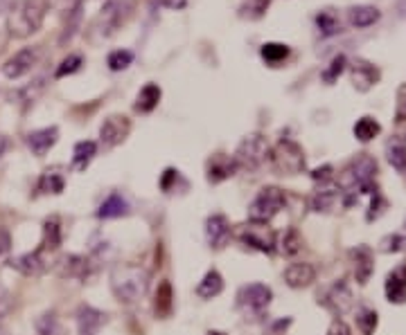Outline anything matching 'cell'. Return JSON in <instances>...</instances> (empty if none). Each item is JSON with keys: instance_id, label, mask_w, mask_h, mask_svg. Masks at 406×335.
<instances>
[{"instance_id": "cell-4", "label": "cell", "mask_w": 406, "mask_h": 335, "mask_svg": "<svg viewBox=\"0 0 406 335\" xmlns=\"http://www.w3.org/2000/svg\"><path fill=\"white\" fill-rule=\"evenodd\" d=\"M269 158H271V165L280 176H296V174H303L305 167H307V160H305V151L301 144H296L294 139H287L282 137L271 151H269Z\"/></svg>"}, {"instance_id": "cell-55", "label": "cell", "mask_w": 406, "mask_h": 335, "mask_svg": "<svg viewBox=\"0 0 406 335\" xmlns=\"http://www.w3.org/2000/svg\"><path fill=\"white\" fill-rule=\"evenodd\" d=\"M5 3H7V0H0V12L5 9Z\"/></svg>"}, {"instance_id": "cell-1", "label": "cell", "mask_w": 406, "mask_h": 335, "mask_svg": "<svg viewBox=\"0 0 406 335\" xmlns=\"http://www.w3.org/2000/svg\"><path fill=\"white\" fill-rule=\"evenodd\" d=\"M149 288V275L138 264H117L111 270V290L120 304H138Z\"/></svg>"}, {"instance_id": "cell-36", "label": "cell", "mask_w": 406, "mask_h": 335, "mask_svg": "<svg viewBox=\"0 0 406 335\" xmlns=\"http://www.w3.org/2000/svg\"><path fill=\"white\" fill-rule=\"evenodd\" d=\"M386 153H388V162L395 169L398 171L406 169V146L402 139H391L386 144Z\"/></svg>"}, {"instance_id": "cell-52", "label": "cell", "mask_w": 406, "mask_h": 335, "mask_svg": "<svg viewBox=\"0 0 406 335\" xmlns=\"http://www.w3.org/2000/svg\"><path fill=\"white\" fill-rule=\"evenodd\" d=\"M7 146H9V139L5 137V135H0V158L5 156V151H7Z\"/></svg>"}, {"instance_id": "cell-12", "label": "cell", "mask_w": 406, "mask_h": 335, "mask_svg": "<svg viewBox=\"0 0 406 335\" xmlns=\"http://www.w3.org/2000/svg\"><path fill=\"white\" fill-rule=\"evenodd\" d=\"M320 301H323V306L327 310H332L334 315H346V313L355 306V299H352V293L346 282H336L334 286H329Z\"/></svg>"}, {"instance_id": "cell-18", "label": "cell", "mask_w": 406, "mask_h": 335, "mask_svg": "<svg viewBox=\"0 0 406 335\" xmlns=\"http://www.w3.org/2000/svg\"><path fill=\"white\" fill-rule=\"evenodd\" d=\"M57 139H59V128L57 126L39 128V131H32L27 135V146L37 158H44L48 151L57 144Z\"/></svg>"}, {"instance_id": "cell-28", "label": "cell", "mask_w": 406, "mask_h": 335, "mask_svg": "<svg viewBox=\"0 0 406 335\" xmlns=\"http://www.w3.org/2000/svg\"><path fill=\"white\" fill-rule=\"evenodd\" d=\"M63 187H66V176L61 174L59 169H48L41 174L39 178V191L41 193H61Z\"/></svg>"}, {"instance_id": "cell-49", "label": "cell", "mask_w": 406, "mask_h": 335, "mask_svg": "<svg viewBox=\"0 0 406 335\" xmlns=\"http://www.w3.org/2000/svg\"><path fill=\"white\" fill-rule=\"evenodd\" d=\"M327 335H352L350 333V327L346 322H341V320H334L332 324H329V331Z\"/></svg>"}, {"instance_id": "cell-39", "label": "cell", "mask_w": 406, "mask_h": 335, "mask_svg": "<svg viewBox=\"0 0 406 335\" xmlns=\"http://www.w3.org/2000/svg\"><path fill=\"white\" fill-rule=\"evenodd\" d=\"M269 5H271V0H249V3H244L240 7V16L249 18V20H258L266 14Z\"/></svg>"}, {"instance_id": "cell-13", "label": "cell", "mask_w": 406, "mask_h": 335, "mask_svg": "<svg viewBox=\"0 0 406 335\" xmlns=\"http://www.w3.org/2000/svg\"><path fill=\"white\" fill-rule=\"evenodd\" d=\"M44 254L46 252L41 250V247H37L34 252H25V254L12 259L9 266H12L16 273H20L23 277H39V275H44L46 270H48V261H46Z\"/></svg>"}, {"instance_id": "cell-29", "label": "cell", "mask_w": 406, "mask_h": 335, "mask_svg": "<svg viewBox=\"0 0 406 335\" xmlns=\"http://www.w3.org/2000/svg\"><path fill=\"white\" fill-rule=\"evenodd\" d=\"M95 153H98V144L91 142V139L77 142V144H74V151H72V167L77 171H84L91 165V160L95 158Z\"/></svg>"}, {"instance_id": "cell-37", "label": "cell", "mask_w": 406, "mask_h": 335, "mask_svg": "<svg viewBox=\"0 0 406 335\" xmlns=\"http://www.w3.org/2000/svg\"><path fill=\"white\" fill-rule=\"evenodd\" d=\"M46 9H52V12L63 14V16H74L81 12V0H44Z\"/></svg>"}, {"instance_id": "cell-24", "label": "cell", "mask_w": 406, "mask_h": 335, "mask_svg": "<svg viewBox=\"0 0 406 335\" xmlns=\"http://www.w3.org/2000/svg\"><path fill=\"white\" fill-rule=\"evenodd\" d=\"M129 214V203L122 196V193H111L109 198H104V203L98 210V219H122V216Z\"/></svg>"}, {"instance_id": "cell-46", "label": "cell", "mask_w": 406, "mask_h": 335, "mask_svg": "<svg viewBox=\"0 0 406 335\" xmlns=\"http://www.w3.org/2000/svg\"><path fill=\"white\" fill-rule=\"evenodd\" d=\"M312 178H314L316 182H320V187H325L327 182L332 180V167L325 165V167H320V169L312 171Z\"/></svg>"}, {"instance_id": "cell-56", "label": "cell", "mask_w": 406, "mask_h": 335, "mask_svg": "<svg viewBox=\"0 0 406 335\" xmlns=\"http://www.w3.org/2000/svg\"><path fill=\"white\" fill-rule=\"evenodd\" d=\"M404 139H406V131H404Z\"/></svg>"}, {"instance_id": "cell-43", "label": "cell", "mask_w": 406, "mask_h": 335, "mask_svg": "<svg viewBox=\"0 0 406 335\" xmlns=\"http://www.w3.org/2000/svg\"><path fill=\"white\" fill-rule=\"evenodd\" d=\"M79 66H81V57H79V54H70L68 59H63V61H61V66L57 68L55 77H57V79H61V77H66V74L77 72V70H79Z\"/></svg>"}, {"instance_id": "cell-26", "label": "cell", "mask_w": 406, "mask_h": 335, "mask_svg": "<svg viewBox=\"0 0 406 335\" xmlns=\"http://www.w3.org/2000/svg\"><path fill=\"white\" fill-rule=\"evenodd\" d=\"M63 241V236H61V223L57 216H52V219H48L44 223V239H41V250L44 252H55L59 250V245Z\"/></svg>"}, {"instance_id": "cell-5", "label": "cell", "mask_w": 406, "mask_h": 335, "mask_svg": "<svg viewBox=\"0 0 406 335\" xmlns=\"http://www.w3.org/2000/svg\"><path fill=\"white\" fill-rule=\"evenodd\" d=\"M269 142H266V137L260 135V133H253V135H247L240 142L237 151H235V165H237V169L242 171H258L266 158H269Z\"/></svg>"}, {"instance_id": "cell-34", "label": "cell", "mask_w": 406, "mask_h": 335, "mask_svg": "<svg viewBox=\"0 0 406 335\" xmlns=\"http://www.w3.org/2000/svg\"><path fill=\"white\" fill-rule=\"evenodd\" d=\"M262 59L266 63H271V66H277V63H282L287 57H289V48L282 46V43H264L262 50Z\"/></svg>"}, {"instance_id": "cell-10", "label": "cell", "mask_w": 406, "mask_h": 335, "mask_svg": "<svg viewBox=\"0 0 406 335\" xmlns=\"http://www.w3.org/2000/svg\"><path fill=\"white\" fill-rule=\"evenodd\" d=\"M131 133V120L126 115H109L100 126V137L102 144L106 146H117L122 144Z\"/></svg>"}, {"instance_id": "cell-15", "label": "cell", "mask_w": 406, "mask_h": 335, "mask_svg": "<svg viewBox=\"0 0 406 335\" xmlns=\"http://www.w3.org/2000/svg\"><path fill=\"white\" fill-rule=\"evenodd\" d=\"M316 282V268L312 264H305V261H296L289 264L284 268V284L294 288V290H301L307 288Z\"/></svg>"}, {"instance_id": "cell-17", "label": "cell", "mask_w": 406, "mask_h": 335, "mask_svg": "<svg viewBox=\"0 0 406 335\" xmlns=\"http://www.w3.org/2000/svg\"><path fill=\"white\" fill-rule=\"evenodd\" d=\"M379 70L372 66V63L368 61H355L350 68V79H352V86L359 90V93H368L372 86H375L379 81Z\"/></svg>"}, {"instance_id": "cell-9", "label": "cell", "mask_w": 406, "mask_h": 335, "mask_svg": "<svg viewBox=\"0 0 406 335\" xmlns=\"http://www.w3.org/2000/svg\"><path fill=\"white\" fill-rule=\"evenodd\" d=\"M273 299V290L266 286V284H249V286H242L240 293H237V306L247 313H253V315H260L266 308H269Z\"/></svg>"}, {"instance_id": "cell-31", "label": "cell", "mask_w": 406, "mask_h": 335, "mask_svg": "<svg viewBox=\"0 0 406 335\" xmlns=\"http://www.w3.org/2000/svg\"><path fill=\"white\" fill-rule=\"evenodd\" d=\"M316 27L320 32V36H334L341 32V20L336 16L334 9H323L316 16Z\"/></svg>"}, {"instance_id": "cell-47", "label": "cell", "mask_w": 406, "mask_h": 335, "mask_svg": "<svg viewBox=\"0 0 406 335\" xmlns=\"http://www.w3.org/2000/svg\"><path fill=\"white\" fill-rule=\"evenodd\" d=\"M9 310H12V295H9L7 290L0 286V320L7 317Z\"/></svg>"}, {"instance_id": "cell-20", "label": "cell", "mask_w": 406, "mask_h": 335, "mask_svg": "<svg viewBox=\"0 0 406 335\" xmlns=\"http://www.w3.org/2000/svg\"><path fill=\"white\" fill-rule=\"evenodd\" d=\"M350 257H352V264H355V277H357V282H359L361 286H366L368 279L372 277V273H375V259H372L370 247L359 245V247H355V250L350 252Z\"/></svg>"}, {"instance_id": "cell-11", "label": "cell", "mask_w": 406, "mask_h": 335, "mask_svg": "<svg viewBox=\"0 0 406 335\" xmlns=\"http://www.w3.org/2000/svg\"><path fill=\"white\" fill-rule=\"evenodd\" d=\"M233 236L230 221L223 214H212L206 221V239L212 250H223Z\"/></svg>"}, {"instance_id": "cell-54", "label": "cell", "mask_w": 406, "mask_h": 335, "mask_svg": "<svg viewBox=\"0 0 406 335\" xmlns=\"http://www.w3.org/2000/svg\"><path fill=\"white\" fill-rule=\"evenodd\" d=\"M208 335H226V333H223V331H210Z\"/></svg>"}, {"instance_id": "cell-32", "label": "cell", "mask_w": 406, "mask_h": 335, "mask_svg": "<svg viewBox=\"0 0 406 335\" xmlns=\"http://www.w3.org/2000/svg\"><path fill=\"white\" fill-rule=\"evenodd\" d=\"M379 133H381V126L377 120H372V117H361L355 124V137L359 142H370V139L377 137Z\"/></svg>"}, {"instance_id": "cell-42", "label": "cell", "mask_w": 406, "mask_h": 335, "mask_svg": "<svg viewBox=\"0 0 406 335\" xmlns=\"http://www.w3.org/2000/svg\"><path fill=\"white\" fill-rule=\"evenodd\" d=\"M346 66H348V61H346L343 54H339V57H334L332 63H329V68L323 72V81H325V83H332V81L339 77V74L346 70Z\"/></svg>"}, {"instance_id": "cell-33", "label": "cell", "mask_w": 406, "mask_h": 335, "mask_svg": "<svg viewBox=\"0 0 406 335\" xmlns=\"http://www.w3.org/2000/svg\"><path fill=\"white\" fill-rule=\"evenodd\" d=\"M334 203H336V191L320 187L312 196V200H309V207H312L314 212H329L334 207Z\"/></svg>"}, {"instance_id": "cell-40", "label": "cell", "mask_w": 406, "mask_h": 335, "mask_svg": "<svg viewBox=\"0 0 406 335\" xmlns=\"http://www.w3.org/2000/svg\"><path fill=\"white\" fill-rule=\"evenodd\" d=\"M357 327L361 329L363 335H372L377 329V313L375 310H370V308H363L359 310V315H357Z\"/></svg>"}, {"instance_id": "cell-30", "label": "cell", "mask_w": 406, "mask_h": 335, "mask_svg": "<svg viewBox=\"0 0 406 335\" xmlns=\"http://www.w3.org/2000/svg\"><path fill=\"white\" fill-rule=\"evenodd\" d=\"M160 88L156 83H147L145 88L138 93V100H136V111L138 113H152L154 108L158 106L160 102Z\"/></svg>"}, {"instance_id": "cell-50", "label": "cell", "mask_w": 406, "mask_h": 335, "mask_svg": "<svg viewBox=\"0 0 406 335\" xmlns=\"http://www.w3.org/2000/svg\"><path fill=\"white\" fill-rule=\"evenodd\" d=\"M9 247H12V236L5 228H0V257L9 252Z\"/></svg>"}, {"instance_id": "cell-35", "label": "cell", "mask_w": 406, "mask_h": 335, "mask_svg": "<svg viewBox=\"0 0 406 335\" xmlns=\"http://www.w3.org/2000/svg\"><path fill=\"white\" fill-rule=\"evenodd\" d=\"M37 333L39 335H63V327L57 317V313H44L37 320Z\"/></svg>"}, {"instance_id": "cell-44", "label": "cell", "mask_w": 406, "mask_h": 335, "mask_svg": "<svg viewBox=\"0 0 406 335\" xmlns=\"http://www.w3.org/2000/svg\"><path fill=\"white\" fill-rule=\"evenodd\" d=\"M381 250L384 252H402V250H406V236H402V234L386 236V239L381 241Z\"/></svg>"}, {"instance_id": "cell-51", "label": "cell", "mask_w": 406, "mask_h": 335, "mask_svg": "<svg viewBox=\"0 0 406 335\" xmlns=\"http://www.w3.org/2000/svg\"><path fill=\"white\" fill-rule=\"evenodd\" d=\"M160 5L169 9H183L188 5V0H160Z\"/></svg>"}, {"instance_id": "cell-45", "label": "cell", "mask_w": 406, "mask_h": 335, "mask_svg": "<svg viewBox=\"0 0 406 335\" xmlns=\"http://www.w3.org/2000/svg\"><path fill=\"white\" fill-rule=\"evenodd\" d=\"M395 122H406V86L400 88L398 95V108H395Z\"/></svg>"}, {"instance_id": "cell-38", "label": "cell", "mask_w": 406, "mask_h": 335, "mask_svg": "<svg viewBox=\"0 0 406 335\" xmlns=\"http://www.w3.org/2000/svg\"><path fill=\"white\" fill-rule=\"evenodd\" d=\"M301 247H303V236H301V232H298L296 228H289V230L284 232L282 241H280V250H282V254L294 257V254L301 252Z\"/></svg>"}, {"instance_id": "cell-53", "label": "cell", "mask_w": 406, "mask_h": 335, "mask_svg": "<svg viewBox=\"0 0 406 335\" xmlns=\"http://www.w3.org/2000/svg\"><path fill=\"white\" fill-rule=\"evenodd\" d=\"M39 88H44V81H41V79L34 83V90H39ZM25 93H32V86H30V88H27ZM34 97H37V93H32V100H34Z\"/></svg>"}, {"instance_id": "cell-41", "label": "cell", "mask_w": 406, "mask_h": 335, "mask_svg": "<svg viewBox=\"0 0 406 335\" xmlns=\"http://www.w3.org/2000/svg\"><path fill=\"white\" fill-rule=\"evenodd\" d=\"M131 61H133V54L129 50H115V52L109 54V68L113 72H120L124 68H129Z\"/></svg>"}, {"instance_id": "cell-2", "label": "cell", "mask_w": 406, "mask_h": 335, "mask_svg": "<svg viewBox=\"0 0 406 335\" xmlns=\"http://www.w3.org/2000/svg\"><path fill=\"white\" fill-rule=\"evenodd\" d=\"M46 18L44 0H16L7 14V32L14 39H27L37 34Z\"/></svg>"}, {"instance_id": "cell-27", "label": "cell", "mask_w": 406, "mask_h": 335, "mask_svg": "<svg viewBox=\"0 0 406 335\" xmlns=\"http://www.w3.org/2000/svg\"><path fill=\"white\" fill-rule=\"evenodd\" d=\"M379 9L377 7H370V5H359V7H352L350 9V25L352 27H370L375 25L379 20Z\"/></svg>"}, {"instance_id": "cell-19", "label": "cell", "mask_w": 406, "mask_h": 335, "mask_svg": "<svg viewBox=\"0 0 406 335\" xmlns=\"http://www.w3.org/2000/svg\"><path fill=\"white\" fill-rule=\"evenodd\" d=\"M57 268L63 279H79V282H86L91 275V261L86 257H79V254L63 257Z\"/></svg>"}, {"instance_id": "cell-48", "label": "cell", "mask_w": 406, "mask_h": 335, "mask_svg": "<svg viewBox=\"0 0 406 335\" xmlns=\"http://www.w3.org/2000/svg\"><path fill=\"white\" fill-rule=\"evenodd\" d=\"M176 178H178V171H176V169H165L163 180H160V189L169 191V189H172V182H174Z\"/></svg>"}, {"instance_id": "cell-14", "label": "cell", "mask_w": 406, "mask_h": 335, "mask_svg": "<svg viewBox=\"0 0 406 335\" xmlns=\"http://www.w3.org/2000/svg\"><path fill=\"white\" fill-rule=\"evenodd\" d=\"M37 57H39V52L37 48H23V50H18L12 59H7L5 61V66H3V74L7 79H18V77H23V74H27L32 70V66L37 63Z\"/></svg>"}, {"instance_id": "cell-21", "label": "cell", "mask_w": 406, "mask_h": 335, "mask_svg": "<svg viewBox=\"0 0 406 335\" xmlns=\"http://www.w3.org/2000/svg\"><path fill=\"white\" fill-rule=\"evenodd\" d=\"M235 171H237V165H235L233 158L221 156V153L212 156V160L208 162V182H212V185H219V182L233 178Z\"/></svg>"}, {"instance_id": "cell-25", "label": "cell", "mask_w": 406, "mask_h": 335, "mask_svg": "<svg viewBox=\"0 0 406 335\" xmlns=\"http://www.w3.org/2000/svg\"><path fill=\"white\" fill-rule=\"evenodd\" d=\"M221 290H223V277L217 273L215 268H212V270H208L206 275H203V279L199 282L197 295L201 299H215L217 295H221Z\"/></svg>"}, {"instance_id": "cell-22", "label": "cell", "mask_w": 406, "mask_h": 335, "mask_svg": "<svg viewBox=\"0 0 406 335\" xmlns=\"http://www.w3.org/2000/svg\"><path fill=\"white\" fill-rule=\"evenodd\" d=\"M172 310H174V290H172V284H169L167 279H163L154 293V313L156 317L167 320L172 315Z\"/></svg>"}, {"instance_id": "cell-8", "label": "cell", "mask_w": 406, "mask_h": 335, "mask_svg": "<svg viewBox=\"0 0 406 335\" xmlns=\"http://www.w3.org/2000/svg\"><path fill=\"white\" fill-rule=\"evenodd\" d=\"M131 7H133L131 0H111V3H106L102 14L95 20V27L100 29V34L113 36L120 29V25H124V20L129 18Z\"/></svg>"}, {"instance_id": "cell-16", "label": "cell", "mask_w": 406, "mask_h": 335, "mask_svg": "<svg viewBox=\"0 0 406 335\" xmlns=\"http://www.w3.org/2000/svg\"><path fill=\"white\" fill-rule=\"evenodd\" d=\"M106 324V313L81 304L77 308V335H100V329Z\"/></svg>"}, {"instance_id": "cell-3", "label": "cell", "mask_w": 406, "mask_h": 335, "mask_svg": "<svg viewBox=\"0 0 406 335\" xmlns=\"http://www.w3.org/2000/svg\"><path fill=\"white\" fill-rule=\"evenodd\" d=\"M375 174H377V160L368 153H359L339 174V187L348 193H357V191L370 193L372 189H375V185H372Z\"/></svg>"}, {"instance_id": "cell-6", "label": "cell", "mask_w": 406, "mask_h": 335, "mask_svg": "<svg viewBox=\"0 0 406 335\" xmlns=\"http://www.w3.org/2000/svg\"><path fill=\"white\" fill-rule=\"evenodd\" d=\"M287 205V196L280 187H262L249 207V221L269 223Z\"/></svg>"}, {"instance_id": "cell-23", "label": "cell", "mask_w": 406, "mask_h": 335, "mask_svg": "<svg viewBox=\"0 0 406 335\" xmlns=\"http://www.w3.org/2000/svg\"><path fill=\"white\" fill-rule=\"evenodd\" d=\"M386 297L393 304H402L406 299V261L386 277Z\"/></svg>"}, {"instance_id": "cell-7", "label": "cell", "mask_w": 406, "mask_h": 335, "mask_svg": "<svg viewBox=\"0 0 406 335\" xmlns=\"http://www.w3.org/2000/svg\"><path fill=\"white\" fill-rule=\"evenodd\" d=\"M237 236L247 247H253V250H258L262 254H273L275 243H277L275 232L269 228V223L249 221L247 225H242V230L237 232Z\"/></svg>"}]
</instances>
